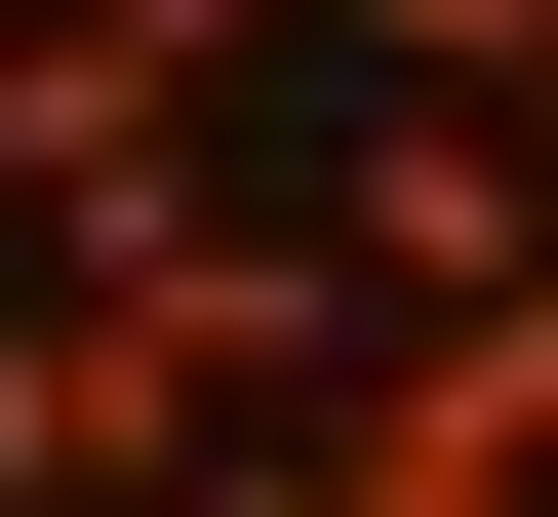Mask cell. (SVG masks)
Segmentation results:
<instances>
[{"label": "cell", "mask_w": 558, "mask_h": 517, "mask_svg": "<svg viewBox=\"0 0 558 517\" xmlns=\"http://www.w3.org/2000/svg\"><path fill=\"white\" fill-rule=\"evenodd\" d=\"M120 517H319V438H160V478H120Z\"/></svg>", "instance_id": "5b68a950"}, {"label": "cell", "mask_w": 558, "mask_h": 517, "mask_svg": "<svg viewBox=\"0 0 558 517\" xmlns=\"http://www.w3.org/2000/svg\"><path fill=\"white\" fill-rule=\"evenodd\" d=\"M160 438H199V398H160V358L81 319V279H0V517H120Z\"/></svg>", "instance_id": "3957f363"}, {"label": "cell", "mask_w": 558, "mask_h": 517, "mask_svg": "<svg viewBox=\"0 0 558 517\" xmlns=\"http://www.w3.org/2000/svg\"><path fill=\"white\" fill-rule=\"evenodd\" d=\"M81 40H160V81H199V120H240V81H279V40H319V0H81Z\"/></svg>", "instance_id": "277c9868"}, {"label": "cell", "mask_w": 558, "mask_h": 517, "mask_svg": "<svg viewBox=\"0 0 558 517\" xmlns=\"http://www.w3.org/2000/svg\"><path fill=\"white\" fill-rule=\"evenodd\" d=\"M319 239H360L399 319H519V279H558V160H519V120H399V81H360V160H319Z\"/></svg>", "instance_id": "6da1fadb"}, {"label": "cell", "mask_w": 558, "mask_h": 517, "mask_svg": "<svg viewBox=\"0 0 558 517\" xmlns=\"http://www.w3.org/2000/svg\"><path fill=\"white\" fill-rule=\"evenodd\" d=\"M160 160H240V120H199L160 40H81V0H40V40H0V199L81 239V199H160Z\"/></svg>", "instance_id": "7a4b0ae2"}, {"label": "cell", "mask_w": 558, "mask_h": 517, "mask_svg": "<svg viewBox=\"0 0 558 517\" xmlns=\"http://www.w3.org/2000/svg\"><path fill=\"white\" fill-rule=\"evenodd\" d=\"M0 40H40V0H0Z\"/></svg>", "instance_id": "8992f818"}]
</instances>
